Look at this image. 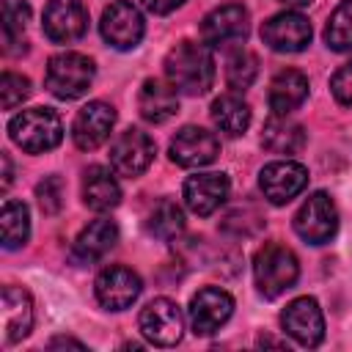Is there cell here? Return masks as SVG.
<instances>
[{
  "label": "cell",
  "mask_w": 352,
  "mask_h": 352,
  "mask_svg": "<svg viewBox=\"0 0 352 352\" xmlns=\"http://www.w3.org/2000/svg\"><path fill=\"white\" fill-rule=\"evenodd\" d=\"M165 77L168 82L187 94V96H201L212 88L214 80V60L206 44L195 41H182L165 55Z\"/></svg>",
  "instance_id": "cell-1"
},
{
  "label": "cell",
  "mask_w": 352,
  "mask_h": 352,
  "mask_svg": "<svg viewBox=\"0 0 352 352\" xmlns=\"http://www.w3.org/2000/svg\"><path fill=\"white\" fill-rule=\"evenodd\" d=\"M8 135L22 151L44 154L63 140V124H60L55 110L30 107V110H22L19 116H14L8 121Z\"/></svg>",
  "instance_id": "cell-2"
},
{
  "label": "cell",
  "mask_w": 352,
  "mask_h": 352,
  "mask_svg": "<svg viewBox=\"0 0 352 352\" xmlns=\"http://www.w3.org/2000/svg\"><path fill=\"white\" fill-rule=\"evenodd\" d=\"M297 275H300L297 256L280 242H267L253 258V278H256L258 292L267 300L292 289L297 283Z\"/></svg>",
  "instance_id": "cell-3"
},
{
  "label": "cell",
  "mask_w": 352,
  "mask_h": 352,
  "mask_svg": "<svg viewBox=\"0 0 352 352\" xmlns=\"http://www.w3.org/2000/svg\"><path fill=\"white\" fill-rule=\"evenodd\" d=\"M94 82V60L80 52H60L52 55L47 63L44 85L58 99H80Z\"/></svg>",
  "instance_id": "cell-4"
},
{
  "label": "cell",
  "mask_w": 352,
  "mask_h": 352,
  "mask_svg": "<svg viewBox=\"0 0 352 352\" xmlns=\"http://www.w3.org/2000/svg\"><path fill=\"white\" fill-rule=\"evenodd\" d=\"M338 228V212L327 192H314L294 214V231L308 245H324Z\"/></svg>",
  "instance_id": "cell-5"
},
{
  "label": "cell",
  "mask_w": 352,
  "mask_h": 352,
  "mask_svg": "<svg viewBox=\"0 0 352 352\" xmlns=\"http://www.w3.org/2000/svg\"><path fill=\"white\" fill-rule=\"evenodd\" d=\"M250 16L245 11V6L239 3H228V6H220L214 11H209L201 22V41L206 47H236L248 38V25Z\"/></svg>",
  "instance_id": "cell-6"
},
{
  "label": "cell",
  "mask_w": 352,
  "mask_h": 352,
  "mask_svg": "<svg viewBox=\"0 0 352 352\" xmlns=\"http://www.w3.org/2000/svg\"><path fill=\"white\" fill-rule=\"evenodd\" d=\"M140 333L154 346H173V344H179L182 333H184L182 308L173 300H168V297L151 300L140 311Z\"/></svg>",
  "instance_id": "cell-7"
},
{
  "label": "cell",
  "mask_w": 352,
  "mask_h": 352,
  "mask_svg": "<svg viewBox=\"0 0 352 352\" xmlns=\"http://www.w3.org/2000/svg\"><path fill=\"white\" fill-rule=\"evenodd\" d=\"M305 184H308V170L292 160L270 162L258 173V187H261L264 198L275 206L289 204L294 195H300L305 190Z\"/></svg>",
  "instance_id": "cell-8"
},
{
  "label": "cell",
  "mask_w": 352,
  "mask_h": 352,
  "mask_svg": "<svg viewBox=\"0 0 352 352\" xmlns=\"http://www.w3.org/2000/svg\"><path fill=\"white\" fill-rule=\"evenodd\" d=\"M44 36L55 44H72L88 30V11L80 0H50L44 8Z\"/></svg>",
  "instance_id": "cell-9"
},
{
  "label": "cell",
  "mask_w": 352,
  "mask_h": 352,
  "mask_svg": "<svg viewBox=\"0 0 352 352\" xmlns=\"http://www.w3.org/2000/svg\"><path fill=\"white\" fill-rule=\"evenodd\" d=\"M102 36L116 50H132L143 38V16L129 0H116L102 11Z\"/></svg>",
  "instance_id": "cell-10"
},
{
  "label": "cell",
  "mask_w": 352,
  "mask_h": 352,
  "mask_svg": "<svg viewBox=\"0 0 352 352\" xmlns=\"http://www.w3.org/2000/svg\"><path fill=\"white\" fill-rule=\"evenodd\" d=\"M280 327L302 346H319L324 338V316L314 297L292 300L280 314Z\"/></svg>",
  "instance_id": "cell-11"
},
{
  "label": "cell",
  "mask_w": 352,
  "mask_h": 352,
  "mask_svg": "<svg viewBox=\"0 0 352 352\" xmlns=\"http://www.w3.org/2000/svg\"><path fill=\"white\" fill-rule=\"evenodd\" d=\"M261 41L275 52H300L311 44V22L297 11H280L261 25Z\"/></svg>",
  "instance_id": "cell-12"
},
{
  "label": "cell",
  "mask_w": 352,
  "mask_h": 352,
  "mask_svg": "<svg viewBox=\"0 0 352 352\" xmlns=\"http://www.w3.org/2000/svg\"><path fill=\"white\" fill-rule=\"evenodd\" d=\"M154 140L143 129H124L110 146V165L121 176H140L154 160Z\"/></svg>",
  "instance_id": "cell-13"
},
{
  "label": "cell",
  "mask_w": 352,
  "mask_h": 352,
  "mask_svg": "<svg viewBox=\"0 0 352 352\" xmlns=\"http://www.w3.org/2000/svg\"><path fill=\"white\" fill-rule=\"evenodd\" d=\"M231 311H234L231 294L217 286H206L190 300V327L195 336H212L228 322Z\"/></svg>",
  "instance_id": "cell-14"
},
{
  "label": "cell",
  "mask_w": 352,
  "mask_h": 352,
  "mask_svg": "<svg viewBox=\"0 0 352 352\" xmlns=\"http://www.w3.org/2000/svg\"><path fill=\"white\" fill-rule=\"evenodd\" d=\"M220 154V140L204 126H182L170 140V160L182 168H204Z\"/></svg>",
  "instance_id": "cell-15"
},
{
  "label": "cell",
  "mask_w": 352,
  "mask_h": 352,
  "mask_svg": "<svg viewBox=\"0 0 352 352\" xmlns=\"http://www.w3.org/2000/svg\"><path fill=\"white\" fill-rule=\"evenodd\" d=\"M94 289H96V300L104 308L124 311L140 297L143 283H140V275L132 272L129 267H107V270L99 272Z\"/></svg>",
  "instance_id": "cell-16"
},
{
  "label": "cell",
  "mask_w": 352,
  "mask_h": 352,
  "mask_svg": "<svg viewBox=\"0 0 352 352\" xmlns=\"http://www.w3.org/2000/svg\"><path fill=\"white\" fill-rule=\"evenodd\" d=\"M113 124H116V110L110 104H104V102H88L74 116V124H72L74 146L82 148V151L99 148L110 138Z\"/></svg>",
  "instance_id": "cell-17"
},
{
  "label": "cell",
  "mask_w": 352,
  "mask_h": 352,
  "mask_svg": "<svg viewBox=\"0 0 352 352\" xmlns=\"http://www.w3.org/2000/svg\"><path fill=\"white\" fill-rule=\"evenodd\" d=\"M228 198V179L226 173H195L184 182V204L192 214L209 217L223 206Z\"/></svg>",
  "instance_id": "cell-18"
},
{
  "label": "cell",
  "mask_w": 352,
  "mask_h": 352,
  "mask_svg": "<svg viewBox=\"0 0 352 352\" xmlns=\"http://www.w3.org/2000/svg\"><path fill=\"white\" fill-rule=\"evenodd\" d=\"M0 319H3V341L16 344L33 327V300L22 286H3L0 297Z\"/></svg>",
  "instance_id": "cell-19"
},
{
  "label": "cell",
  "mask_w": 352,
  "mask_h": 352,
  "mask_svg": "<svg viewBox=\"0 0 352 352\" xmlns=\"http://www.w3.org/2000/svg\"><path fill=\"white\" fill-rule=\"evenodd\" d=\"M308 96V77L297 69H283L270 82V110L272 116H289Z\"/></svg>",
  "instance_id": "cell-20"
},
{
  "label": "cell",
  "mask_w": 352,
  "mask_h": 352,
  "mask_svg": "<svg viewBox=\"0 0 352 352\" xmlns=\"http://www.w3.org/2000/svg\"><path fill=\"white\" fill-rule=\"evenodd\" d=\"M140 116L148 124H165L179 113V96L173 85H165L162 80H146L138 94Z\"/></svg>",
  "instance_id": "cell-21"
},
{
  "label": "cell",
  "mask_w": 352,
  "mask_h": 352,
  "mask_svg": "<svg viewBox=\"0 0 352 352\" xmlns=\"http://www.w3.org/2000/svg\"><path fill=\"white\" fill-rule=\"evenodd\" d=\"M82 201L94 212H107V209L118 206L121 187H118L116 176L102 165H91L82 176Z\"/></svg>",
  "instance_id": "cell-22"
},
{
  "label": "cell",
  "mask_w": 352,
  "mask_h": 352,
  "mask_svg": "<svg viewBox=\"0 0 352 352\" xmlns=\"http://www.w3.org/2000/svg\"><path fill=\"white\" fill-rule=\"evenodd\" d=\"M116 242H118V226H116L113 220H107V217H99V220L88 223V226L77 234V239H74V253H77V258H82V261H96V258H102L104 253H110V250L116 248Z\"/></svg>",
  "instance_id": "cell-23"
},
{
  "label": "cell",
  "mask_w": 352,
  "mask_h": 352,
  "mask_svg": "<svg viewBox=\"0 0 352 352\" xmlns=\"http://www.w3.org/2000/svg\"><path fill=\"white\" fill-rule=\"evenodd\" d=\"M305 140V129L286 116H270L261 132V143L272 154H297L302 151Z\"/></svg>",
  "instance_id": "cell-24"
},
{
  "label": "cell",
  "mask_w": 352,
  "mask_h": 352,
  "mask_svg": "<svg viewBox=\"0 0 352 352\" xmlns=\"http://www.w3.org/2000/svg\"><path fill=\"white\" fill-rule=\"evenodd\" d=\"M212 121L220 132H226L231 138H239L250 126V107H248L245 99H239L234 94L217 96L212 102Z\"/></svg>",
  "instance_id": "cell-25"
},
{
  "label": "cell",
  "mask_w": 352,
  "mask_h": 352,
  "mask_svg": "<svg viewBox=\"0 0 352 352\" xmlns=\"http://www.w3.org/2000/svg\"><path fill=\"white\" fill-rule=\"evenodd\" d=\"M30 22L28 0H3V50L19 55L25 50V28Z\"/></svg>",
  "instance_id": "cell-26"
},
{
  "label": "cell",
  "mask_w": 352,
  "mask_h": 352,
  "mask_svg": "<svg viewBox=\"0 0 352 352\" xmlns=\"http://www.w3.org/2000/svg\"><path fill=\"white\" fill-rule=\"evenodd\" d=\"M0 226H3V248L6 250H16L28 242L30 236V212L22 201H6L3 204V214H0Z\"/></svg>",
  "instance_id": "cell-27"
},
{
  "label": "cell",
  "mask_w": 352,
  "mask_h": 352,
  "mask_svg": "<svg viewBox=\"0 0 352 352\" xmlns=\"http://www.w3.org/2000/svg\"><path fill=\"white\" fill-rule=\"evenodd\" d=\"M324 41L336 52H352V0H341L324 25Z\"/></svg>",
  "instance_id": "cell-28"
},
{
  "label": "cell",
  "mask_w": 352,
  "mask_h": 352,
  "mask_svg": "<svg viewBox=\"0 0 352 352\" xmlns=\"http://www.w3.org/2000/svg\"><path fill=\"white\" fill-rule=\"evenodd\" d=\"M146 231L157 239H173L184 231V214L173 201H160L146 220Z\"/></svg>",
  "instance_id": "cell-29"
},
{
  "label": "cell",
  "mask_w": 352,
  "mask_h": 352,
  "mask_svg": "<svg viewBox=\"0 0 352 352\" xmlns=\"http://www.w3.org/2000/svg\"><path fill=\"white\" fill-rule=\"evenodd\" d=\"M256 74H258V58L253 52L239 50V52H234L228 58V66H226V82H228V88L245 91V88L253 85Z\"/></svg>",
  "instance_id": "cell-30"
},
{
  "label": "cell",
  "mask_w": 352,
  "mask_h": 352,
  "mask_svg": "<svg viewBox=\"0 0 352 352\" xmlns=\"http://www.w3.org/2000/svg\"><path fill=\"white\" fill-rule=\"evenodd\" d=\"M30 96V80L14 72H3L0 77V99H3V110H14L16 104H22Z\"/></svg>",
  "instance_id": "cell-31"
},
{
  "label": "cell",
  "mask_w": 352,
  "mask_h": 352,
  "mask_svg": "<svg viewBox=\"0 0 352 352\" xmlns=\"http://www.w3.org/2000/svg\"><path fill=\"white\" fill-rule=\"evenodd\" d=\"M36 198H38V206H41L44 214L60 212V206H63V182H60V176H44L36 184Z\"/></svg>",
  "instance_id": "cell-32"
},
{
  "label": "cell",
  "mask_w": 352,
  "mask_h": 352,
  "mask_svg": "<svg viewBox=\"0 0 352 352\" xmlns=\"http://www.w3.org/2000/svg\"><path fill=\"white\" fill-rule=\"evenodd\" d=\"M330 91L336 96L338 104L352 107V60L344 63L333 77H330Z\"/></svg>",
  "instance_id": "cell-33"
},
{
  "label": "cell",
  "mask_w": 352,
  "mask_h": 352,
  "mask_svg": "<svg viewBox=\"0 0 352 352\" xmlns=\"http://www.w3.org/2000/svg\"><path fill=\"white\" fill-rule=\"evenodd\" d=\"M184 0H143V6L151 11V14H170L182 6Z\"/></svg>",
  "instance_id": "cell-34"
},
{
  "label": "cell",
  "mask_w": 352,
  "mask_h": 352,
  "mask_svg": "<svg viewBox=\"0 0 352 352\" xmlns=\"http://www.w3.org/2000/svg\"><path fill=\"white\" fill-rule=\"evenodd\" d=\"M60 346H74V349H85V344H82V341H77V338H69V336H55V338L50 341V349H60Z\"/></svg>",
  "instance_id": "cell-35"
},
{
  "label": "cell",
  "mask_w": 352,
  "mask_h": 352,
  "mask_svg": "<svg viewBox=\"0 0 352 352\" xmlns=\"http://www.w3.org/2000/svg\"><path fill=\"white\" fill-rule=\"evenodd\" d=\"M8 184H11V160L8 154H3V190H8Z\"/></svg>",
  "instance_id": "cell-36"
},
{
  "label": "cell",
  "mask_w": 352,
  "mask_h": 352,
  "mask_svg": "<svg viewBox=\"0 0 352 352\" xmlns=\"http://www.w3.org/2000/svg\"><path fill=\"white\" fill-rule=\"evenodd\" d=\"M258 344H261V346H286L283 341H275V338H264V336L258 338Z\"/></svg>",
  "instance_id": "cell-37"
},
{
  "label": "cell",
  "mask_w": 352,
  "mask_h": 352,
  "mask_svg": "<svg viewBox=\"0 0 352 352\" xmlns=\"http://www.w3.org/2000/svg\"><path fill=\"white\" fill-rule=\"evenodd\" d=\"M283 6H294V8H300V6H308L311 0H280Z\"/></svg>",
  "instance_id": "cell-38"
}]
</instances>
